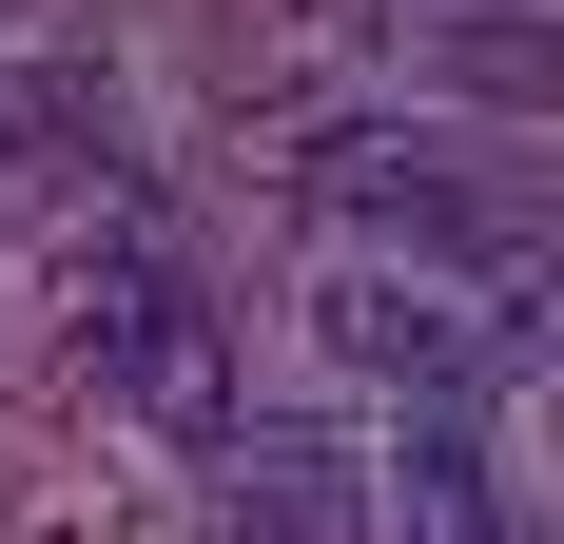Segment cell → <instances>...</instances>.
<instances>
[{"instance_id":"4","label":"cell","mask_w":564,"mask_h":544,"mask_svg":"<svg viewBox=\"0 0 564 544\" xmlns=\"http://www.w3.org/2000/svg\"><path fill=\"white\" fill-rule=\"evenodd\" d=\"M429 78H467V98H545V117H564V0H467V20H429Z\"/></svg>"},{"instance_id":"3","label":"cell","mask_w":564,"mask_h":544,"mask_svg":"<svg viewBox=\"0 0 564 544\" xmlns=\"http://www.w3.org/2000/svg\"><path fill=\"white\" fill-rule=\"evenodd\" d=\"M370 467L332 428H234V487H215V544H370Z\"/></svg>"},{"instance_id":"5","label":"cell","mask_w":564,"mask_h":544,"mask_svg":"<svg viewBox=\"0 0 564 544\" xmlns=\"http://www.w3.org/2000/svg\"><path fill=\"white\" fill-rule=\"evenodd\" d=\"M409 544H507V505H487V447H467V409H429L409 428V487H370Z\"/></svg>"},{"instance_id":"1","label":"cell","mask_w":564,"mask_h":544,"mask_svg":"<svg viewBox=\"0 0 564 544\" xmlns=\"http://www.w3.org/2000/svg\"><path fill=\"white\" fill-rule=\"evenodd\" d=\"M78 350H98L117 409H156V428H215V447H234V330H215V292H195L156 233H78Z\"/></svg>"},{"instance_id":"2","label":"cell","mask_w":564,"mask_h":544,"mask_svg":"<svg viewBox=\"0 0 564 544\" xmlns=\"http://www.w3.org/2000/svg\"><path fill=\"white\" fill-rule=\"evenodd\" d=\"M332 350L350 370H390L409 409H467V389L525 350L507 292H467V272H332Z\"/></svg>"}]
</instances>
